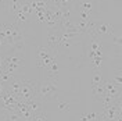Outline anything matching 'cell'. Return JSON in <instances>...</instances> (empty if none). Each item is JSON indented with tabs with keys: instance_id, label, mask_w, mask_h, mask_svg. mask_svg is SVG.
Masks as SVG:
<instances>
[{
	"instance_id": "obj_23",
	"label": "cell",
	"mask_w": 122,
	"mask_h": 121,
	"mask_svg": "<svg viewBox=\"0 0 122 121\" xmlns=\"http://www.w3.org/2000/svg\"><path fill=\"white\" fill-rule=\"evenodd\" d=\"M111 36H112V42H114V43H117L118 46H121V36H119V35H114V32H112Z\"/></svg>"
},
{
	"instance_id": "obj_15",
	"label": "cell",
	"mask_w": 122,
	"mask_h": 121,
	"mask_svg": "<svg viewBox=\"0 0 122 121\" xmlns=\"http://www.w3.org/2000/svg\"><path fill=\"white\" fill-rule=\"evenodd\" d=\"M21 11L25 13L26 15H29V17L33 14V8L30 7V4H29V1H28V0H24V1H22V4H21Z\"/></svg>"
},
{
	"instance_id": "obj_26",
	"label": "cell",
	"mask_w": 122,
	"mask_h": 121,
	"mask_svg": "<svg viewBox=\"0 0 122 121\" xmlns=\"http://www.w3.org/2000/svg\"><path fill=\"white\" fill-rule=\"evenodd\" d=\"M3 1H4V0H0V3H3Z\"/></svg>"
},
{
	"instance_id": "obj_13",
	"label": "cell",
	"mask_w": 122,
	"mask_h": 121,
	"mask_svg": "<svg viewBox=\"0 0 122 121\" xmlns=\"http://www.w3.org/2000/svg\"><path fill=\"white\" fill-rule=\"evenodd\" d=\"M3 116H4V121H24L22 117L17 111H4Z\"/></svg>"
},
{
	"instance_id": "obj_20",
	"label": "cell",
	"mask_w": 122,
	"mask_h": 121,
	"mask_svg": "<svg viewBox=\"0 0 122 121\" xmlns=\"http://www.w3.org/2000/svg\"><path fill=\"white\" fill-rule=\"evenodd\" d=\"M79 18H81V21H86V22H87V21H90V14L81 10V13H79Z\"/></svg>"
},
{
	"instance_id": "obj_5",
	"label": "cell",
	"mask_w": 122,
	"mask_h": 121,
	"mask_svg": "<svg viewBox=\"0 0 122 121\" xmlns=\"http://www.w3.org/2000/svg\"><path fill=\"white\" fill-rule=\"evenodd\" d=\"M112 32H114V29H112V27L110 24L103 22V24H93L92 31L89 33L94 35V36H101V35L104 36V35H111Z\"/></svg>"
},
{
	"instance_id": "obj_10",
	"label": "cell",
	"mask_w": 122,
	"mask_h": 121,
	"mask_svg": "<svg viewBox=\"0 0 122 121\" xmlns=\"http://www.w3.org/2000/svg\"><path fill=\"white\" fill-rule=\"evenodd\" d=\"M26 103V106H28V109H29L32 113H39V111H42L43 110V106H42V102L39 100V99H30V100H28V102H25Z\"/></svg>"
},
{
	"instance_id": "obj_8",
	"label": "cell",
	"mask_w": 122,
	"mask_h": 121,
	"mask_svg": "<svg viewBox=\"0 0 122 121\" xmlns=\"http://www.w3.org/2000/svg\"><path fill=\"white\" fill-rule=\"evenodd\" d=\"M60 35H61V31L57 29V28H53V29L49 31V35H47L49 46H47V47L56 49L57 46H60Z\"/></svg>"
},
{
	"instance_id": "obj_6",
	"label": "cell",
	"mask_w": 122,
	"mask_h": 121,
	"mask_svg": "<svg viewBox=\"0 0 122 121\" xmlns=\"http://www.w3.org/2000/svg\"><path fill=\"white\" fill-rule=\"evenodd\" d=\"M104 89H106V95L111 96L112 99L121 98V86L115 85L111 79L110 81H104Z\"/></svg>"
},
{
	"instance_id": "obj_27",
	"label": "cell",
	"mask_w": 122,
	"mask_h": 121,
	"mask_svg": "<svg viewBox=\"0 0 122 121\" xmlns=\"http://www.w3.org/2000/svg\"><path fill=\"white\" fill-rule=\"evenodd\" d=\"M0 99H1V95H0Z\"/></svg>"
},
{
	"instance_id": "obj_25",
	"label": "cell",
	"mask_w": 122,
	"mask_h": 121,
	"mask_svg": "<svg viewBox=\"0 0 122 121\" xmlns=\"http://www.w3.org/2000/svg\"><path fill=\"white\" fill-rule=\"evenodd\" d=\"M1 64H3V57L0 56V68H1Z\"/></svg>"
},
{
	"instance_id": "obj_14",
	"label": "cell",
	"mask_w": 122,
	"mask_h": 121,
	"mask_svg": "<svg viewBox=\"0 0 122 121\" xmlns=\"http://www.w3.org/2000/svg\"><path fill=\"white\" fill-rule=\"evenodd\" d=\"M14 22L15 24H26L28 21H29V15H26L25 13H22L21 10L20 11H17L14 14Z\"/></svg>"
},
{
	"instance_id": "obj_1",
	"label": "cell",
	"mask_w": 122,
	"mask_h": 121,
	"mask_svg": "<svg viewBox=\"0 0 122 121\" xmlns=\"http://www.w3.org/2000/svg\"><path fill=\"white\" fill-rule=\"evenodd\" d=\"M56 81L53 79H40L36 81V86H35V95L36 99H39L40 102H50L54 99L58 98V89Z\"/></svg>"
},
{
	"instance_id": "obj_16",
	"label": "cell",
	"mask_w": 122,
	"mask_h": 121,
	"mask_svg": "<svg viewBox=\"0 0 122 121\" xmlns=\"http://www.w3.org/2000/svg\"><path fill=\"white\" fill-rule=\"evenodd\" d=\"M81 10L90 14L92 11H93V3H92L90 0H85V1H82V3H81Z\"/></svg>"
},
{
	"instance_id": "obj_21",
	"label": "cell",
	"mask_w": 122,
	"mask_h": 121,
	"mask_svg": "<svg viewBox=\"0 0 122 121\" xmlns=\"http://www.w3.org/2000/svg\"><path fill=\"white\" fill-rule=\"evenodd\" d=\"M72 1L74 0H60L61 7H72Z\"/></svg>"
},
{
	"instance_id": "obj_17",
	"label": "cell",
	"mask_w": 122,
	"mask_h": 121,
	"mask_svg": "<svg viewBox=\"0 0 122 121\" xmlns=\"http://www.w3.org/2000/svg\"><path fill=\"white\" fill-rule=\"evenodd\" d=\"M30 121H49V120H47V114H46V111L42 110V111H39V113L33 114Z\"/></svg>"
},
{
	"instance_id": "obj_18",
	"label": "cell",
	"mask_w": 122,
	"mask_h": 121,
	"mask_svg": "<svg viewBox=\"0 0 122 121\" xmlns=\"http://www.w3.org/2000/svg\"><path fill=\"white\" fill-rule=\"evenodd\" d=\"M101 82H104V79H103L101 74L96 71V72L93 74V78H92V86H93V85H99V83H101Z\"/></svg>"
},
{
	"instance_id": "obj_4",
	"label": "cell",
	"mask_w": 122,
	"mask_h": 121,
	"mask_svg": "<svg viewBox=\"0 0 122 121\" xmlns=\"http://www.w3.org/2000/svg\"><path fill=\"white\" fill-rule=\"evenodd\" d=\"M35 86H36V81L24 78L21 89H20V93H18V100L28 102L30 99H35L36 98V95H35Z\"/></svg>"
},
{
	"instance_id": "obj_2",
	"label": "cell",
	"mask_w": 122,
	"mask_h": 121,
	"mask_svg": "<svg viewBox=\"0 0 122 121\" xmlns=\"http://www.w3.org/2000/svg\"><path fill=\"white\" fill-rule=\"evenodd\" d=\"M24 57L21 52H13L6 57H3V64H1V71L7 72L10 75L15 77V72H18L24 66Z\"/></svg>"
},
{
	"instance_id": "obj_12",
	"label": "cell",
	"mask_w": 122,
	"mask_h": 121,
	"mask_svg": "<svg viewBox=\"0 0 122 121\" xmlns=\"http://www.w3.org/2000/svg\"><path fill=\"white\" fill-rule=\"evenodd\" d=\"M92 92H93V95H94V98L96 99H101V96H104L106 95V89H104V82L99 83V85H93L92 86Z\"/></svg>"
},
{
	"instance_id": "obj_22",
	"label": "cell",
	"mask_w": 122,
	"mask_h": 121,
	"mask_svg": "<svg viewBox=\"0 0 122 121\" xmlns=\"http://www.w3.org/2000/svg\"><path fill=\"white\" fill-rule=\"evenodd\" d=\"M112 82L115 83V85H118V86H121V83H122V78H121V75L118 74V75H114L112 77V79H111Z\"/></svg>"
},
{
	"instance_id": "obj_3",
	"label": "cell",
	"mask_w": 122,
	"mask_h": 121,
	"mask_svg": "<svg viewBox=\"0 0 122 121\" xmlns=\"http://www.w3.org/2000/svg\"><path fill=\"white\" fill-rule=\"evenodd\" d=\"M3 31H4V36H6V43L10 46L15 45L18 42L24 40L22 31L20 28V25L15 22H4L1 24Z\"/></svg>"
},
{
	"instance_id": "obj_28",
	"label": "cell",
	"mask_w": 122,
	"mask_h": 121,
	"mask_svg": "<svg viewBox=\"0 0 122 121\" xmlns=\"http://www.w3.org/2000/svg\"><path fill=\"white\" fill-rule=\"evenodd\" d=\"M22 1H24V0H22Z\"/></svg>"
},
{
	"instance_id": "obj_9",
	"label": "cell",
	"mask_w": 122,
	"mask_h": 121,
	"mask_svg": "<svg viewBox=\"0 0 122 121\" xmlns=\"http://www.w3.org/2000/svg\"><path fill=\"white\" fill-rule=\"evenodd\" d=\"M56 56L53 49L50 47H45V46H39L38 47V60H45V59H50Z\"/></svg>"
},
{
	"instance_id": "obj_19",
	"label": "cell",
	"mask_w": 122,
	"mask_h": 121,
	"mask_svg": "<svg viewBox=\"0 0 122 121\" xmlns=\"http://www.w3.org/2000/svg\"><path fill=\"white\" fill-rule=\"evenodd\" d=\"M57 109H58L60 111H68L69 110V103L68 102H60L58 106H57Z\"/></svg>"
},
{
	"instance_id": "obj_7",
	"label": "cell",
	"mask_w": 122,
	"mask_h": 121,
	"mask_svg": "<svg viewBox=\"0 0 122 121\" xmlns=\"http://www.w3.org/2000/svg\"><path fill=\"white\" fill-rule=\"evenodd\" d=\"M15 111H17V113L22 117L24 121H30V120H32V116H33V113H32L29 109H28L26 103H25V102H22V100H18V103H17V106H15Z\"/></svg>"
},
{
	"instance_id": "obj_24",
	"label": "cell",
	"mask_w": 122,
	"mask_h": 121,
	"mask_svg": "<svg viewBox=\"0 0 122 121\" xmlns=\"http://www.w3.org/2000/svg\"><path fill=\"white\" fill-rule=\"evenodd\" d=\"M3 92H6V83H4V82H0V95H1Z\"/></svg>"
},
{
	"instance_id": "obj_11",
	"label": "cell",
	"mask_w": 122,
	"mask_h": 121,
	"mask_svg": "<svg viewBox=\"0 0 122 121\" xmlns=\"http://www.w3.org/2000/svg\"><path fill=\"white\" fill-rule=\"evenodd\" d=\"M21 4H22V0H10L7 3V10L10 14H15L17 11L21 10Z\"/></svg>"
}]
</instances>
